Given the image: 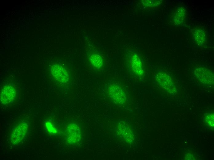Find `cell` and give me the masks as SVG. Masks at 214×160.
Listing matches in <instances>:
<instances>
[{"mask_svg":"<svg viewBox=\"0 0 214 160\" xmlns=\"http://www.w3.org/2000/svg\"><path fill=\"white\" fill-rule=\"evenodd\" d=\"M28 125L22 122L13 129L10 136V141L13 144H17L24 139L27 132Z\"/></svg>","mask_w":214,"mask_h":160,"instance_id":"cell-2","label":"cell"},{"mask_svg":"<svg viewBox=\"0 0 214 160\" xmlns=\"http://www.w3.org/2000/svg\"><path fill=\"white\" fill-rule=\"evenodd\" d=\"M193 39L195 42L199 45L203 44L206 39L205 32L200 29H195L192 32Z\"/></svg>","mask_w":214,"mask_h":160,"instance_id":"cell-11","label":"cell"},{"mask_svg":"<svg viewBox=\"0 0 214 160\" xmlns=\"http://www.w3.org/2000/svg\"><path fill=\"white\" fill-rule=\"evenodd\" d=\"M184 159L188 160H196L197 158L195 154L192 152H190L185 155Z\"/></svg>","mask_w":214,"mask_h":160,"instance_id":"cell-15","label":"cell"},{"mask_svg":"<svg viewBox=\"0 0 214 160\" xmlns=\"http://www.w3.org/2000/svg\"><path fill=\"white\" fill-rule=\"evenodd\" d=\"M186 15V10L183 7H179L174 11L172 16V21L175 25L181 24Z\"/></svg>","mask_w":214,"mask_h":160,"instance_id":"cell-10","label":"cell"},{"mask_svg":"<svg viewBox=\"0 0 214 160\" xmlns=\"http://www.w3.org/2000/svg\"><path fill=\"white\" fill-rule=\"evenodd\" d=\"M109 95L118 104H123L126 100L125 92L121 86L117 83H113L108 87Z\"/></svg>","mask_w":214,"mask_h":160,"instance_id":"cell-3","label":"cell"},{"mask_svg":"<svg viewBox=\"0 0 214 160\" xmlns=\"http://www.w3.org/2000/svg\"><path fill=\"white\" fill-rule=\"evenodd\" d=\"M66 138L68 142L70 143L76 142L80 139V131L76 125L71 124L68 127L66 131Z\"/></svg>","mask_w":214,"mask_h":160,"instance_id":"cell-7","label":"cell"},{"mask_svg":"<svg viewBox=\"0 0 214 160\" xmlns=\"http://www.w3.org/2000/svg\"><path fill=\"white\" fill-rule=\"evenodd\" d=\"M16 91L14 88L11 86H4L0 92V102L5 104L11 103L15 99Z\"/></svg>","mask_w":214,"mask_h":160,"instance_id":"cell-6","label":"cell"},{"mask_svg":"<svg viewBox=\"0 0 214 160\" xmlns=\"http://www.w3.org/2000/svg\"><path fill=\"white\" fill-rule=\"evenodd\" d=\"M89 58L90 63L94 67L99 68L103 66V58L99 54L92 53L89 55Z\"/></svg>","mask_w":214,"mask_h":160,"instance_id":"cell-12","label":"cell"},{"mask_svg":"<svg viewBox=\"0 0 214 160\" xmlns=\"http://www.w3.org/2000/svg\"><path fill=\"white\" fill-rule=\"evenodd\" d=\"M205 122L207 126L210 127L214 126V116L213 113H209L206 116Z\"/></svg>","mask_w":214,"mask_h":160,"instance_id":"cell-14","label":"cell"},{"mask_svg":"<svg viewBox=\"0 0 214 160\" xmlns=\"http://www.w3.org/2000/svg\"><path fill=\"white\" fill-rule=\"evenodd\" d=\"M194 73L196 78L204 84L211 85L214 83V74L210 70L205 68H197Z\"/></svg>","mask_w":214,"mask_h":160,"instance_id":"cell-5","label":"cell"},{"mask_svg":"<svg viewBox=\"0 0 214 160\" xmlns=\"http://www.w3.org/2000/svg\"><path fill=\"white\" fill-rule=\"evenodd\" d=\"M131 67L133 73L138 76H142L143 68L141 59L137 54H132L130 60Z\"/></svg>","mask_w":214,"mask_h":160,"instance_id":"cell-8","label":"cell"},{"mask_svg":"<svg viewBox=\"0 0 214 160\" xmlns=\"http://www.w3.org/2000/svg\"><path fill=\"white\" fill-rule=\"evenodd\" d=\"M162 0H142V4L145 7H155L159 5L162 2Z\"/></svg>","mask_w":214,"mask_h":160,"instance_id":"cell-13","label":"cell"},{"mask_svg":"<svg viewBox=\"0 0 214 160\" xmlns=\"http://www.w3.org/2000/svg\"><path fill=\"white\" fill-rule=\"evenodd\" d=\"M118 130L119 135L127 142H131L133 140L132 131L128 125L124 122H121L119 124Z\"/></svg>","mask_w":214,"mask_h":160,"instance_id":"cell-9","label":"cell"},{"mask_svg":"<svg viewBox=\"0 0 214 160\" xmlns=\"http://www.w3.org/2000/svg\"><path fill=\"white\" fill-rule=\"evenodd\" d=\"M156 80L158 84L166 91L172 92L175 90V85L173 80L165 72H158L156 75Z\"/></svg>","mask_w":214,"mask_h":160,"instance_id":"cell-1","label":"cell"},{"mask_svg":"<svg viewBox=\"0 0 214 160\" xmlns=\"http://www.w3.org/2000/svg\"><path fill=\"white\" fill-rule=\"evenodd\" d=\"M51 73L54 78L60 83H65L69 80L68 72L65 68L60 65H53L51 69Z\"/></svg>","mask_w":214,"mask_h":160,"instance_id":"cell-4","label":"cell"}]
</instances>
